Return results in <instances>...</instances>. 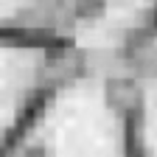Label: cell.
I'll list each match as a JSON object with an SVG mask.
<instances>
[{
    "label": "cell",
    "mask_w": 157,
    "mask_h": 157,
    "mask_svg": "<svg viewBox=\"0 0 157 157\" xmlns=\"http://www.w3.org/2000/svg\"><path fill=\"white\" fill-rule=\"evenodd\" d=\"M149 146H151V151L157 157V93L149 101Z\"/></svg>",
    "instance_id": "1"
},
{
    "label": "cell",
    "mask_w": 157,
    "mask_h": 157,
    "mask_svg": "<svg viewBox=\"0 0 157 157\" xmlns=\"http://www.w3.org/2000/svg\"><path fill=\"white\" fill-rule=\"evenodd\" d=\"M23 3H25V0H0V17H9V14L20 11Z\"/></svg>",
    "instance_id": "3"
},
{
    "label": "cell",
    "mask_w": 157,
    "mask_h": 157,
    "mask_svg": "<svg viewBox=\"0 0 157 157\" xmlns=\"http://www.w3.org/2000/svg\"><path fill=\"white\" fill-rule=\"evenodd\" d=\"M143 3H146V0H124V3L118 6V9H112V14H118L121 20H126V23H129V20L137 14V9H140Z\"/></svg>",
    "instance_id": "2"
}]
</instances>
